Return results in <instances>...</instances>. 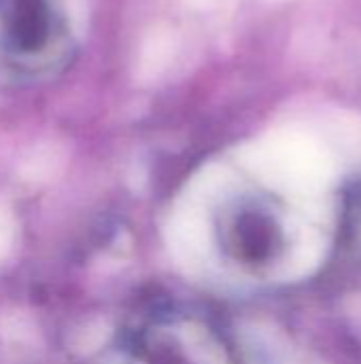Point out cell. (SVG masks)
I'll use <instances>...</instances> for the list:
<instances>
[{"mask_svg":"<svg viewBox=\"0 0 361 364\" xmlns=\"http://www.w3.org/2000/svg\"><path fill=\"white\" fill-rule=\"evenodd\" d=\"M0 26L11 47L34 51L49 36V9L45 0H2Z\"/></svg>","mask_w":361,"mask_h":364,"instance_id":"obj_1","label":"cell"},{"mask_svg":"<svg viewBox=\"0 0 361 364\" xmlns=\"http://www.w3.org/2000/svg\"><path fill=\"white\" fill-rule=\"evenodd\" d=\"M277 232L268 218L247 213L236 222V247L249 260H262L274 247Z\"/></svg>","mask_w":361,"mask_h":364,"instance_id":"obj_2","label":"cell"}]
</instances>
